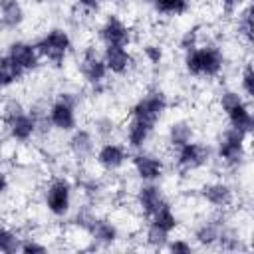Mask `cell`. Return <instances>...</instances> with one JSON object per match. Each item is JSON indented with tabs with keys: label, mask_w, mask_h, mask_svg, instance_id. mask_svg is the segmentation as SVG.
I'll use <instances>...</instances> for the list:
<instances>
[{
	"label": "cell",
	"mask_w": 254,
	"mask_h": 254,
	"mask_svg": "<svg viewBox=\"0 0 254 254\" xmlns=\"http://www.w3.org/2000/svg\"><path fill=\"white\" fill-rule=\"evenodd\" d=\"M218 4H220V8L224 10V12H230V14H234L240 6H244L246 2H250V0H216Z\"/></svg>",
	"instance_id": "cell-38"
},
{
	"label": "cell",
	"mask_w": 254,
	"mask_h": 254,
	"mask_svg": "<svg viewBox=\"0 0 254 254\" xmlns=\"http://www.w3.org/2000/svg\"><path fill=\"white\" fill-rule=\"evenodd\" d=\"M0 123H2V131H4L6 139H10L18 145L32 143L38 137L36 119L32 117L30 109L16 97L4 99V103L0 107Z\"/></svg>",
	"instance_id": "cell-2"
},
{
	"label": "cell",
	"mask_w": 254,
	"mask_h": 254,
	"mask_svg": "<svg viewBox=\"0 0 254 254\" xmlns=\"http://www.w3.org/2000/svg\"><path fill=\"white\" fill-rule=\"evenodd\" d=\"M141 56L149 65H161L165 62V48L159 42H145L141 46Z\"/></svg>",
	"instance_id": "cell-33"
},
{
	"label": "cell",
	"mask_w": 254,
	"mask_h": 254,
	"mask_svg": "<svg viewBox=\"0 0 254 254\" xmlns=\"http://www.w3.org/2000/svg\"><path fill=\"white\" fill-rule=\"evenodd\" d=\"M4 151H6V135H4V131H0V159H2Z\"/></svg>",
	"instance_id": "cell-40"
},
{
	"label": "cell",
	"mask_w": 254,
	"mask_h": 254,
	"mask_svg": "<svg viewBox=\"0 0 254 254\" xmlns=\"http://www.w3.org/2000/svg\"><path fill=\"white\" fill-rule=\"evenodd\" d=\"M95 34H97V40L101 42V46H125V48H129L133 44V38H135L133 26L115 12L103 16Z\"/></svg>",
	"instance_id": "cell-13"
},
{
	"label": "cell",
	"mask_w": 254,
	"mask_h": 254,
	"mask_svg": "<svg viewBox=\"0 0 254 254\" xmlns=\"http://www.w3.org/2000/svg\"><path fill=\"white\" fill-rule=\"evenodd\" d=\"M147 220H151V222H155L157 226H161L163 230H167L169 234H173V232H177L179 230V226H181V218H179V212L175 210V206L171 204V202H167L163 208H159L153 216H149Z\"/></svg>",
	"instance_id": "cell-27"
},
{
	"label": "cell",
	"mask_w": 254,
	"mask_h": 254,
	"mask_svg": "<svg viewBox=\"0 0 254 254\" xmlns=\"http://www.w3.org/2000/svg\"><path fill=\"white\" fill-rule=\"evenodd\" d=\"M192 139H196V129H194V125H192L189 119H185V117L173 119V121L167 125V129H165V143H167L171 149H177V147H181V145H185V143H189V141H192Z\"/></svg>",
	"instance_id": "cell-23"
},
{
	"label": "cell",
	"mask_w": 254,
	"mask_h": 254,
	"mask_svg": "<svg viewBox=\"0 0 254 254\" xmlns=\"http://www.w3.org/2000/svg\"><path fill=\"white\" fill-rule=\"evenodd\" d=\"M73 2L83 14H95V12H99V8L103 4V0H73Z\"/></svg>",
	"instance_id": "cell-37"
},
{
	"label": "cell",
	"mask_w": 254,
	"mask_h": 254,
	"mask_svg": "<svg viewBox=\"0 0 254 254\" xmlns=\"http://www.w3.org/2000/svg\"><path fill=\"white\" fill-rule=\"evenodd\" d=\"M103 2H111V4H121V2H125V0H103Z\"/></svg>",
	"instance_id": "cell-41"
},
{
	"label": "cell",
	"mask_w": 254,
	"mask_h": 254,
	"mask_svg": "<svg viewBox=\"0 0 254 254\" xmlns=\"http://www.w3.org/2000/svg\"><path fill=\"white\" fill-rule=\"evenodd\" d=\"M236 18H234V30L238 34V40L244 42L246 48L252 46V6L250 2H246L244 6H240L236 12Z\"/></svg>",
	"instance_id": "cell-25"
},
{
	"label": "cell",
	"mask_w": 254,
	"mask_h": 254,
	"mask_svg": "<svg viewBox=\"0 0 254 254\" xmlns=\"http://www.w3.org/2000/svg\"><path fill=\"white\" fill-rule=\"evenodd\" d=\"M91 131L97 137V141L115 139V135L119 131V123L111 115H97L93 119V123H91Z\"/></svg>",
	"instance_id": "cell-29"
},
{
	"label": "cell",
	"mask_w": 254,
	"mask_h": 254,
	"mask_svg": "<svg viewBox=\"0 0 254 254\" xmlns=\"http://www.w3.org/2000/svg\"><path fill=\"white\" fill-rule=\"evenodd\" d=\"M129 157L131 151L127 149V145L123 141L117 139H107V141H99L93 153V161L99 167V171L107 173V175H115L119 171L125 169V165H129Z\"/></svg>",
	"instance_id": "cell-12"
},
{
	"label": "cell",
	"mask_w": 254,
	"mask_h": 254,
	"mask_svg": "<svg viewBox=\"0 0 254 254\" xmlns=\"http://www.w3.org/2000/svg\"><path fill=\"white\" fill-rule=\"evenodd\" d=\"M99 216V212L95 210V204L93 202H89V204H81V206H73V210H71V214H69V224H71V228H77V230H81V232H85L87 234V230H89V226L93 224V220Z\"/></svg>",
	"instance_id": "cell-26"
},
{
	"label": "cell",
	"mask_w": 254,
	"mask_h": 254,
	"mask_svg": "<svg viewBox=\"0 0 254 254\" xmlns=\"http://www.w3.org/2000/svg\"><path fill=\"white\" fill-rule=\"evenodd\" d=\"M87 238H89V246L91 248L109 250V248H115L119 244V240L123 238V230H121L117 220L99 214L93 220V224L89 226Z\"/></svg>",
	"instance_id": "cell-17"
},
{
	"label": "cell",
	"mask_w": 254,
	"mask_h": 254,
	"mask_svg": "<svg viewBox=\"0 0 254 254\" xmlns=\"http://www.w3.org/2000/svg\"><path fill=\"white\" fill-rule=\"evenodd\" d=\"M202 42V34H200V28L198 26H192V28H189V30H185L181 36H179V50L181 52H187V50H190V48H194L196 44H200Z\"/></svg>",
	"instance_id": "cell-34"
},
{
	"label": "cell",
	"mask_w": 254,
	"mask_h": 254,
	"mask_svg": "<svg viewBox=\"0 0 254 254\" xmlns=\"http://www.w3.org/2000/svg\"><path fill=\"white\" fill-rule=\"evenodd\" d=\"M34 44H36V50H38L42 62H48L58 67L64 65L73 52V38H71L69 30H65L64 26L48 28L44 34L38 36V40Z\"/></svg>",
	"instance_id": "cell-8"
},
{
	"label": "cell",
	"mask_w": 254,
	"mask_h": 254,
	"mask_svg": "<svg viewBox=\"0 0 254 254\" xmlns=\"http://www.w3.org/2000/svg\"><path fill=\"white\" fill-rule=\"evenodd\" d=\"M24 75L14 67V64L8 60V56L4 52H0V91L10 89L12 85H16Z\"/></svg>",
	"instance_id": "cell-31"
},
{
	"label": "cell",
	"mask_w": 254,
	"mask_h": 254,
	"mask_svg": "<svg viewBox=\"0 0 254 254\" xmlns=\"http://www.w3.org/2000/svg\"><path fill=\"white\" fill-rule=\"evenodd\" d=\"M169 202V196L161 183H139L133 194V206L141 218L153 216L159 208Z\"/></svg>",
	"instance_id": "cell-15"
},
{
	"label": "cell",
	"mask_w": 254,
	"mask_h": 254,
	"mask_svg": "<svg viewBox=\"0 0 254 254\" xmlns=\"http://www.w3.org/2000/svg\"><path fill=\"white\" fill-rule=\"evenodd\" d=\"M155 131L157 129H153V127H149L137 119L127 117L123 123V143L127 145L129 151L145 149L151 143V139L155 137Z\"/></svg>",
	"instance_id": "cell-21"
},
{
	"label": "cell",
	"mask_w": 254,
	"mask_h": 254,
	"mask_svg": "<svg viewBox=\"0 0 254 254\" xmlns=\"http://www.w3.org/2000/svg\"><path fill=\"white\" fill-rule=\"evenodd\" d=\"M77 71H79V77L83 79V83H85L93 93H99V91L105 89L109 71H107V67H105V62H103V58H101V52H99L95 46H85V48L79 52V58H77Z\"/></svg>",
	"instance_id": "cell-10"
},
{
	"label": "cell",
	"mask_w": 254,
	"mask_h": 254,
	"mask_svg": "<svg viewBox=\"0 0 254 254\" xmlns=\"http://www.w3.org/2000/svg\"><path fill=\"white\" fill-rule=\"evenodd\" d=\"M26 22V6L22 0H0V30L16 32Z\"/></svg>",
	"instance_id": "cell-22"
},
{
	"label": "cell",
	"mask_w": 254,
	"mask_h": 254,
	"mask_svg": "<svg viewBox=\"0 0 254 254\" xmlns=\"http://www.w3.org/2000/svg\"><path fill=\"white\" fill-rule=\"evenodd\" d=\"M238 91L250 101L254 97V71H252V62L246 60L238 71Z\"/></svg>",
	"instance_id": "cell-32"
},
{
	"label": "cell",
	"mask_w": 254,
	"mask_h": 254,
	"mask_svg": "<svg viewBox=\"0 0 254 254\" xmlns=\"http://www.w3.org/2000/svg\"><path fill=\"white\" fill-rule=\"evenodd\" d=\"M97 137L93 135L91 129L87 127H75L73 131L67 133V141H65V149L71 155V159H75L77 163H85L89 159H93L95 147H97Z\"/></svg>",
	"instance_id": "cell-20"
},
{
	"label": "cell",
	"mask_w": 254,
	"mask_h": 254,
	"mask_svg": "<svg viewBox=\"0 0 254 254\" xmlns=\"http://www.w3.org/2000/svg\"><path fill=\"white\" fill-rule=\"evenodd\" d=\"M194 244H192V240H189V238H169V242L165 244V250L167 252H175V254H190V252H194Z\"/></svg>",
	"instance_id": "cell-36"
},
{
	"label": "cell",
	"mask_w": 254,
	"mask_h": 254,
	"mask_svg": "<svg viewBox=\"0 0 254 254\" xmlns=\"http://www.w3.org/2000/svg\"><path fill=\"white\" fill-rule=\"evenodd\" d=\"M226 64L228 62L224 50L212 40H202L194 48L183 52V69L189 77L194 79H202V81L218 79L224 73Z\"/></svg>",
	"instance_id": "cell-1"
},
{
	"label": "cell",
	"mask_w": 254,
	"mask_h": 254,
	"mask_svg": "<svg viewBox=\"0 0 254 254\" xmlns=\"http://www.w3.org/2000/svg\"><path fill=\"white\" fill-rule=\"evenodd\" d=\"M8 190H10V177H8V173L0 167V198L6 196Z\"/></svg>",
	"instance_id": "cell-39"
},
{
	"label": "cell",
	"mask_w": 254,
	"mask_h": 254,
	"mask_svg": "<svg viewBox=\"0 0 254 254\" xmlns=\"http://www.w3.org/2000/svg\"><path fill=\"white\" fill-rule=\"evenodd\" d=\"M198 196L210 210L226 212L236 202V189L226 179H212L200 185Z\"/></svg>",
	"instance_id": "cell-14"
},
{
	"label": "cell",
	"mask_w": 254,
	"mask_h": 254,
	"mask_svg": "<svg viewBox=\"0 0 254 254\" xmlns=\"http://www.w3.org/2000/svg\"><path fill=\"white\" fill-rule=\"evenodd\" d=\"M214 161V151L208 143L192 139L177 149H173V167L181 175H190L206 169Z\"/></svg>",
	"instance_id": "cell-9"
},
{
	"label": "cell",
	"mask_w": 254,
	"mask_h": 254,
	"mask_svg": "<svg viewBox=\"0 0 254 254\" xmlns=\"http://www.w3.org/2000/svg\"><path fill=\"white\" fill-rule=\"evenodd\" d=\"M20 244H22V234L16 228L0 222V252L2 254L20 252Z\"/></svg>",
	"instance_id": "cell-30"
},
{
	"label": "cell",
	"mask_w": 254,
	"mask_h": 254,
	"mask_svg": "<svg viewBox=\"0 0 254 254\" xmlns=\"http://www.w3.org/2000/svg\"><path fill=\"white\" fill-rule=\"evenodd\" d=\"M101 58L105 62V67H107L109 75L125 77L129 73H133L135 67H137L135 54L125 46H103Z\"/></svg>",
	"instance_id": "cell-19"
},
{
	"label": "cell",
	"mask_w": 254,
	"mask_h": 254,
	"mask_svg": "<svg viewBox=\"0 0 254 254\" xmlns=\"http://www.w3.org/2000/svg\"><path fill=\"white\" fill-rule=\"evenodd\" d=\"M129 167L139 183H161L167 173V161L159 153L149 151L147 147L131 151Z\"/></svg>",
	"instance_id": "cell-11"
},
{
	"label": "cell",
	"mask_w": 254,
	"mask_h": 254,
	"mask_svg": "<svg viewBox=\"0 0 254 254\" xmlns=\"http://www.w3.org/2000/svg\"><path fill=\"white\" fill-rule=\"evenodd\" d=\"M171 236L173 234H169L167 230H163L161 226H157L151 220H147V224L143 228V242L151 250H165V244L169 242Z\"/></svg>",
	"instance_id": "cell-28"
},
{
	"label": "cell",
	"mask_w": 254,
	"mask_h": 254,
	"mask_svg": "<svg viewBox=\"0 0 254 254\" xmlns=\"http://www.w3.org/2000/svg\"><path fill=\"white\" fill-rule=\"evenodd\" d=\"M75 183L65 175H56L42 187V206L52 218H69L75 204Z\"/></svg>",
	"instance_id": "cell-3"
},
{
	"label": "cell",
	"mask_w": 254,
	"mask_h": 254,
	"mask_svg": "<svg viewBox=\"0 0 254 254\" xmlns=\"http://www.w3.org/2000/svg\"><path fill=\"white\" fill-rule=\"evenodd\" d=\"M8 60L14 64V67L26 77L30 73H36L42 65V58L36 50V44L34 42H28V40H12L8 42L6 46V52Z\"/></svg>",
	"instance_id": "cell-16"
},
{
	"label": "cell",
	"mask_w": 254,
	"mask_h": 254,
	"mask_svg": "<svg viewBox=\"0 0 254 254\" xmlns=\"http://www.w3.org/2000/svg\"><path fill=\"white\" fill-rule=\"evenodd\" d=\"M171 103H169V95L161 89V87H147L129 107L127 117L137 119L153 129H157V125L165 119L167 111H169Z\"/></svg>",
	"instance_id": "cell-7"
},
{
	"label": "cell",
	"mask_w": 254,
	"mask_h": 254,
	"mask_svg": "<svg viewBox=\"0 0 254 254\" xmlns=\"http://www.w3.org/2000/svg\"><path fill=\"white\" fill-rule=\"evenodd\" d=\"M248 141H250V135L234 127L222 129L212 147L214 159L226 171H240L248 161Z\"/></svg>",
	"instance_id": "cell-4"
},
{
	"label": "cell",
	"mask_w": 254,
	"mask_h": 254,
	"mask_svg": "<svg viewBox=\"0 0 254 254\" xmlns=\"http://www.w3.org/2000/svg\"><path fill=\"white\" fill-rule=\"evenodd\" d=\"M226 222H228V216L224 212H216V210H214V214L196 220V224L192 226V244L198 248H204V250L216 248L220 232Z\"/></svg>",
	"instance_id": "cell-18"
},
{
	"label": "cell",
	"mask_w": 254,
	"mask_h": 254,
	"mask_svg": "<svg viewBox=\"0 0 254 254\" xmlns=\"http://www.w3.org/2000/svg\"><path fill=\"white\" fill-rule=\"evenodd\" d=\"M151 10L165 18H181L190 10V0H145Z\"/></svg>",
	"instance_id": "cell-24"
},
{
	"label": "cell",
	"mask_w": 254,
	"mask_h": 254,
	"mask_svg": "<svg viewBox=\"0 0 254 254\" xmlns=\"http://www.w3.org/2000/svg\"><path fill=\"white\" fill-rule=\"evenodd\" d=\"M81 107V91L77 89H62L48 103V119L54 131L69 133L77 127Z\"/></svg>",
	"instance_id": "cell-5"
},
{
	"label": "cell",
	"mask_w": 254,
	"mask_h": 254,
	"mask_svg": "<svg viewBox=\"0 0 254 254\" xmlns=\"http://www.w3.org/2000/svg\"><path fill=\"white\" fill-rule=\"evenodd\" d=\"M216 105L222 111L228 127H234L246 135L252 133V127H254L252 107H250V101L238 89L222 87L216 95Z\"/></svg>",
	"instance_id": "cell-6"
},
{
	"label": "cell",
	"mask_w": 254,
	"mask_h": 254,
	"mask_svg": "<svg viewBox=\"0 0 254 254\" xmlns=\"http://www.w3.org/2000/svg\"><path fill=\"white\" fill-rule=\"evenodd\" d=\"M50 246L48 242H42L36 236H22V244H20V252L24 254H44L48 252Z\"/></svg>",
	"instance_id": "cell-35"
}]
</instances>
